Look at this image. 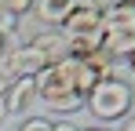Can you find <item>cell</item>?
<instances>
[{
  "label": "cell",
  "instance_id": "1",
  "mask_svg": "<svg viewBox=\"0 0 135 131\" xmlns=\"http://www.w3.org/2000/svg\"><path fill=\"white\" fill-rule=\"evenodd\" d=\"M33 84H37V102H44V109H51V113H77L84 106L88 91L99 84V77L80 58L69 55L62 62L44 66L33 77Z\"/></svg>",
  "mask_w": 135,
  "mask_h": 131
},
{
  "label": "cell",
  "instance_id": "2",
  "mask_svg": "<svg viewBox=\"0 0 135 131\" xmlns=\"http://www.w3.org/2000/svg\"><path fill=\"white\" fill-rule=\"evenodd\" d=\"M132 98H135V91H132L128 80H120V77H106V80H99V84L88 91L84 106L91 109V117H95V120L113 124V120L132 117Z\"/></svg>",
  "mask_w": 135,
  "mask_h": 131
},
{
  "label": "cell",
  "instance_id": "3",
  "mask_svg": "<svg viewBox=\"0 0 135 131\" xmlns=\"http://www.w3.org/2000/svg\"><path fill=\"white\" fill-rule=\"evenodd\" d=\"M59 29L66 33V40H102V4L99 0H73V7Z\"/></svg>",
  "mask_w": 135,
  "mask_h": 131
},
{
  "label": "cell",
  "instance_id": "4",
  "mask_svg": "<svg viewBox=\"0 0 135 131\" xmlns=\"http://www.w3.org/2000/svg\"><path fill=\"white\" fill-rule=\"evenodd\" d=\"M26 44H29V47L44 58V66L69 58V40H66V33H62V29H47V26H44L40 33H33Z\"/></svg>",
  "mask_w": 135,
  "mask_h": 131
},
{
  "label": "cell",
  "instance_id": "5",
  "mask_svg": "<svg viewBox=\"0 0 135 131\" xmlns=\"http://www.w3.org/2000/svg\"><path fill=\"white\" fill-rule=\"evenodd\" d=\"M4 69L11 73V80H18V77H37L40 69H44V58L29 47V44H11V51L0 58Z\"/></svg>",
  "mask_w": 135,
  "mask_h": 131
},
{
  "label": "cell",
  "instance_id": "6",
  "mask_svg": "<svg viewBox=\"0 0 135 131\" xmlns=\"http://www.w3.org/2000/svg\"><path fill=\"white\" fill-rule=\"evenodd\" d=\"M33 102H37V84H33V77H18L15 84L7 87V95H4V109H7V113H26Z\"/></svg>",
  "mask_w": 135,
  "mask_h": 131
},
{
  "label": "cell",
  "instance_id": "7",
  "mask_svg": "<svg viewBox=\"0 0 135 131\" xmlns=\"http://www.w3.org/2000/svg\"><path fill=\"white\" fill-rule=\"evenodd\" d=\"M135 26V4L132 0H113L102 7V29H132Z\"/></svg>",
  "mask_w": 135,
  "mask_h": 131
},
{
  "label": "cell",
  "instance_id": "8",
  "mask_svg": "<svg viewBox=\"0 0 135 131\" xmlns=\"http://www.w3.org/2000/svg\"><path fill=\"white\" fill-rule=\"evenodd\" d=\"M0 11H7V15H15V18H22L33 11V0H0Z\"/></svg>",
  "mask_w": 135,
  "mask_h": 131
},
{
  "label": "cell",
  "instance_id": "9",
  "mask_svg": "<svg viewBox=\"0 0 135 131\" xmlns=\"http://www.w3.org/2000/svg\"><path fill=\"white\" fill-rule=\"evenodd\" d=\"M15 29H18V18L15 15H7V11H0V37H15Z\"/></svg>",
  "mask_w": 135,
  "mask_h": 131
},
{
  "label": "cell",
  "instance_id": "10",
  "mask_svg": "<svg viewBox=\"0 0 135 131\" xmlns=\"http://www.w3.org/2000/svg\"><path fill=\"white\" fill-rule=\"evenodd\" d=\"M18 131H51V120H44V117H29V120H22Z\"/></svg>",
  "mask_w": 135,
  "mask_h": 131
},
{
  "label": "cell",
  "instance_id": "11",
  "mask_svg": "<svg viewBox=\"0 0 135 131\" xmlns=\"http://www.w3.org/2000/svg\"><path fill=\"white\" fill-rule=\"evenodd\" d=\"M120 131H135V113H132V117H124V128H120Z\"/></svg>",
  "mask_w": 135,
  "mask_h": 131
},
{
  "label": "cell",
  "instance_id": "12",
  "mask_svg": "<svg viewBox=\"0 0 135 131\" xmlns=\"http://www.w3.org/2000/svg\"><path fill=\"white\" fill-rule=\"evenodd\" d=\"M51 131H77L73 124H51Z\"/></svg>",
  "mask_w": 135,
  "mask_h": 131
},
{
  "label": "cell",
  "instance_id": "13",
  "mask_svg": "<svg viewBox=\"0 0 135 131\" xmlns=\"http://www.w3.org/2000/svg\"><path fill=\"white\" fill-rule=\"evenodd\" d=\"M128 66H132V69H135V51H132V55H128Z\"/></svg>",
  "mask_w": 135,
  "mask_h": 131
},
{
  "label": "cell",
  "instance_id": "14",
  "mask_svg": "<svg viewBox=\"0 0 135 131\" xmlns=\"http://www.w3.org/2000/svg\"><path fill=\"white\" fill-rule=\"evenodd\" d=\"M4 113H7V109H4V98H0V120H4Z\"/></svg>",
  "mask_w": 135,
  "mask_h": 131
},
{
  "label": "cell",
  "instance_id": "15",
  "mask_svg": "<svg viewBox=\"0 0 135 131\" xmlns=\"http://www.w3.org/2000/svg\"><path fill=\"white\" fill-rule=\"evenodd\" d=\"M77 131H102V128H77Z\"/></svg>",
  "mask_w": 135,
  "mask_h": 131
},
{
  "label": "cell",
  "instance_id": "16",
  "mask_svg": "<svg viewBox=\"0 0 135 131\" xmlns=\"http://www.w3.org/2000/svg\"><path fill=\"white\" fill-rule=\"evenodd\" d=\"M66 4H73V0H66Z\"/></svg>",
  "mask_w": 135,
  "mask_h": 131
},
{
  "label": "cell",
  "instance_id": "17",
  "mask_svg": "<svg viewBox=\"0 0 135 131\" xmlns=\"http://www.w3.org/2000/svg\"><path fill=\"white\" fill-rule=\"evenodd\" d=\"M132 4H135V0H132Z\"/></svg>",
  "mask_w": 135,
  "mask_h": 131
}]
</instances>
